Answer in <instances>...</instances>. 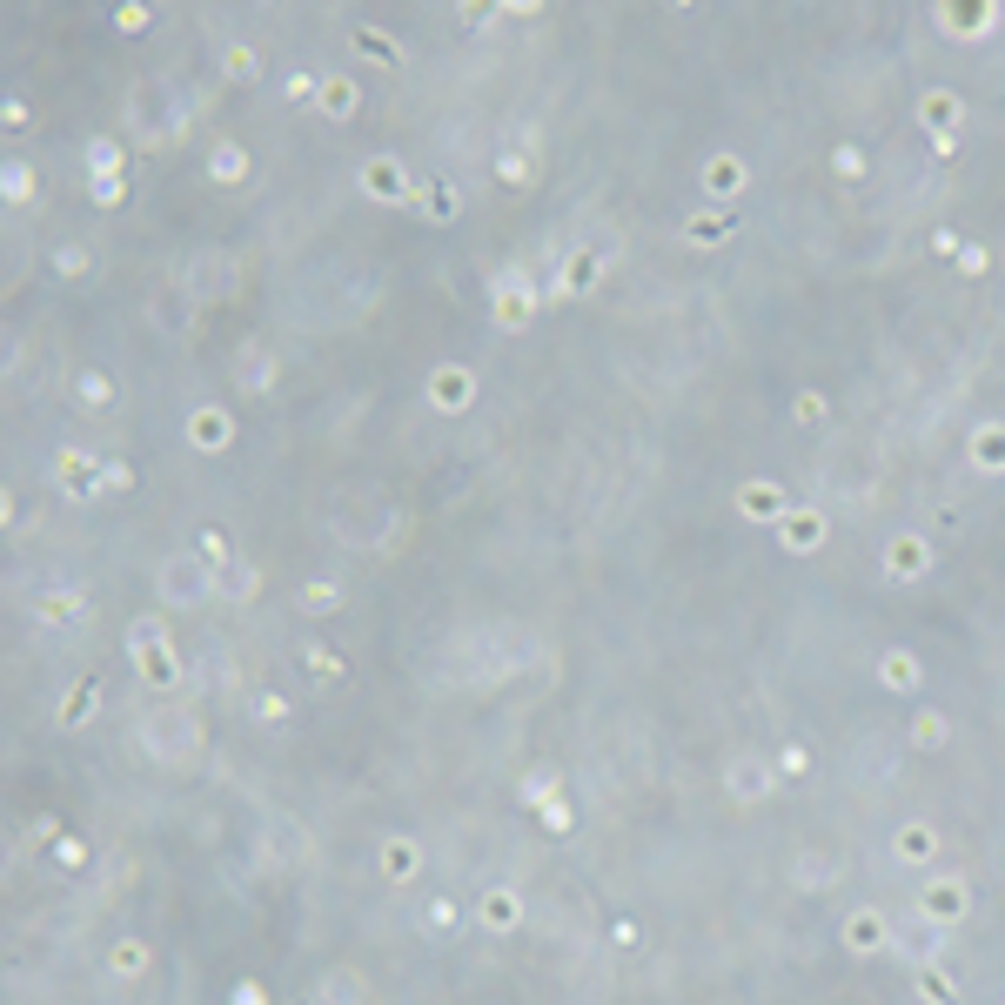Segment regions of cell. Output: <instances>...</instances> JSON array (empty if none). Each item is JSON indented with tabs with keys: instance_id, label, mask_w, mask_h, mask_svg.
<instances>
[{
	"instance_id": "ba28073f",
	"label": "cell",
	"mask_w": 1005,
	"mask_h": 1005,
	"mask_svg": "<svg viewBox=\"0 0 1005 1005\" xmlns=\"http://www.w3.org/2000/svg\"><path fill=\"white\" fill-rule=\"evenodd\" d=\"M885 677H892V691H912V657H885Z\"/></svg>"
},
{
	"instance_id": "7a4b0ae2",
	"label": "cell",
	"mask_w": 1005,
	"mask_h": 1005,
	"mask_svg": "<svg viewBox=\"0 0 1005 1005\" xmlns=\"http://www.w3.org/2000/svg\"><path fill=\"white\" fill-rule=\"evenodd\" d=\"M724 784H731V798H737V804H751V798H764V791H771V771H764L758 758H737Z\"/></svg>"
},
{
	"instance_id": "52a82bcc",
	"label": "cell",
	"mask_w": 1005,
	"mask_h": 1005,
	"mask_svg": "<svg viewBox=\"0 0 1005 1005\" xmlns=\"http://www.w3.org/2000/svg\"><path fill=\"white\" fill-rule=\"evenodd\" d=\"M784 523H791V543H798V550H804V543H818V536H825V523H818V516H784Z\"/></svg>"
},
{
	"instance_id": "3957f363",
	"label": "cell",
	"mask_w": 1005,
	"mask_h": 1005,
	"mask_svg": "<svg viewBox=\"0 0 1005 1005\" xmlns=\"http://www.w3.org/2000/svg\"><path fill=\"white\" fill-rule=\"evenodd\" d=\"M925 912H932L938 925H952V918L965 912V885H959V878H938L932 892H925Z\"/></svg>"
},
{
	"instance_id": "30bf717a",
	"label": "cell",
	"mask_w": 1005,
	"mask_h": 1005,
	"mask_svg": "<svg viewBox=\"0 0 1005 1005\" xmlns=\"http://www.w3.org/2000/svg\"><path fill=\"white\" fill-rule=\"evenodd\" d=\"M744 510H751V516H771V510H778V496H771V490H744Z\"/></svg>"
},
{
	"instance_id": "8992f818",
	"label": "cell",
	"mask_w": 1005,
	"mask_h": 1005,
	"mask_svg": "<svg viewBox=\"0 0 1005 1005\" xmlns=\"http://www.w3.org/2000/svg\"><path fill=\"white\" fill-rule=\"evenodd\" d=\"M845 938H851V945H865V952H871V945L885 938V925H878V918H851V925H845Z\"/></svg>"
},
{
	"instance_id": "6da1fadb",
	"label": "cell",
	"mask_w": 1005,
	"mask_h": 1005,
	"mask_svg": "<svg viewBox=\"0 0 1005 1005\" xmlns=\"http://www.w3.org/2000/svg\"><path fill=\"white\" fill-rule=\"evenodd\" d=\"M161 597H168V603H208V597H215V577L181 557V563H168V570H161Z\"/></svg>"
},
{
	"instance_id": "9c48e42d",
	"label": "cell",
	"mask_w": 1005,
	"mask_h": 1005,
	"mask_svg": "<svg viewBox=\"0 0 1005 1005\" xmlns=\"http://www.w3.org/2000/svg\"><path fill=\"white\" fill-rule=\"evenodd\" d=\"M255 717H262V724H282L289 704H282V697H255Z\"/></svg>"
},
{
	"instance_id": "8fae6325",
	"label": "cell",
	"mask_w": 1005,
	"mask_h": 1005,
	"mask_svg": "<svg viewBox=\"0 0 1005 1005\" xmlns=\"http://www.w3.org/2000/svg\"><path fill=\"white\" fill-rule=\"evenodd\" d=\"M335 597H342L335 583H315V590H309V597H302V603H309V610H335Z\"/></svg>"
},
{
	"instance_id": "277c9868",
	"label": "cell",
	"mask_w": 1005,
	"mask_h": 1005,
	"mask_svg": "<svg viewBox=\"0 0 1005 1005\" xmlns=\"http://www.w3.org/2000/svg\"><path fill=\"white\" fill-rule=\"evenodd\" d=\"M932 851H938V838H932L925 825H905V831H898V858H905V865H925Z\"/></svg>"
},
{
	"instance_id": "5b68a950",
	"label": "cell",
	"mask_w": 1005,
	"mask_h": 1005,
	"mask_svg": "<svg viewBox=\"0 0 1005 1005\" xmlns=\"http://www.w3.org/2000/svg\"><path fill=\"white\" fill-rule=\"evenodd\" d=\"M483 925H516V892H490V898H483Z\"/></svg>"
}]
</instances>
